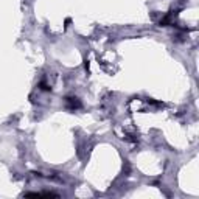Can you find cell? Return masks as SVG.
Wrapping results in <instances>:
<instances>
[{
	"label": "cell",
	"instance_id": "1",
	"mask_svg": "<svg viewBox=\"0 0 199 199\" xmlns=\"http://www.w3.org/2000/svg\"><path fill=\"white\" fill-rule=\"evenodd\" d=\"M67 101L70 103L72 107H80V106H81V103H80V99H78V98H68Z\"/></svg>",
	"mask_w": 199,
	"mask_h": 199
}]
</instances>
